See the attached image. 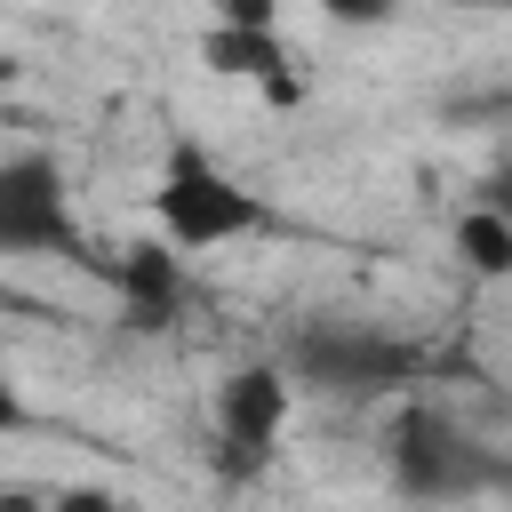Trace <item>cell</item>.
Wrapping results in <instances>:
<instances>
[{"mask_svg":"<svg viewBox=\"0 0 512 512\" xmlns=\"http://www.w3.org/2000/svg\"><path fill=\"white\" fill-rule=\"evenodd\" d=\"M152 232H160V248H176V256H216V248H240V240H272L280 232V216H272V200L248 184V176H232L208 144H168V160H160V176H152Z\"/></svg>","mask_w":512,"mask_h":512,"instance_id":"cell-1","label":"cell"},{"mask_svg":"<svg viewBox=\"0 0 512 512\" xmlns=\"http://www.w3.org/2000/svg\"><path fill=\"white\" fill-rule=\"evenodd\" d=\"M0 256H56L88 264V232L64 200V168L48 152H8L0 160Z\"/></svg>","mask_w":512,"mask_h":512,"instance_id":"cell-2","label":"cell"},{"mask_svg":"<svg viewBox=\"0 0 512 512\" xmlns=\"http://www.w3.org/2000/svg\"><path fill=\"white\" fill-rule=\"evenodd\" d=\"M288 416H296V384L288 368L272 360H248L216 384L208 400V424H216V448H224V472H264L288 440Z\"/></svg>","mask_w":512,"mask_h":512,"instance_id":"cell-3","label":"cell"},{"mask_svg":"<svg viewBox=\"0 0 512 512\" xmlns=\"http://www.w3.org/2000/svg\"><path fill=\"white\" fill-rule=\"evenodd\" d=\"M392 480H400L408 496H472V488L496 480V456H488L464 424L416 408V416H400V432H392Z\"/></svg>","mask_w":512,"mask_h":512,"instance_id":"cell-4","label":"cell"},{"mask_svg":"<svg viewBox=\"0 0 512 512\" xmlns=\"http://www.w3.org/2000/svg\"><path fill=\"white\" fill-rule=\"evenodd\" d=\"M200 64L208 72H224V80H256V88H272V96H288V40H280V16L264 8V0H232V8H216L208 24H200Z\"/></svg>","mask_w":512,"mask_h":512,"instance_id":"cell-5","label":"cell"},{"mask_svg":"<svg viewBox=\"0 0 512 512\" xmlns=\"http://www.w3.org/2000/svg\"><path fill=\"white\" fill-rule=\"evenodd\" d=\"M304 368L328 392H368V384H392L408 368V352L376 328H320V336H304Z\"/></svg>","mask_w":512,"mask_h":512,"instance_id":"cell-6","label":"cell"},{"mask_svg":"<svg viewBox=\"0 0 512 512\" xmlns=\"http://www.w3.org/2000/svg\"><path fill=\"white\" fill-rule=\"evenodd\" d=\"M112 288H120V304H128L136 328H168L176 304H184V256L160 248V240H144V248H128V264H112Z\"/></svg>","mask_w":512,"mask_h":512,"instance_id":"cell-7","label":"cell"},{"mask_svg":"<svg viewBox=\"0 0 512 512\" xmlns=\"http://www.w3.org/2000/svg\"><path fill=\"white\" fill-rule=\"evenodd\" d=\"M448 240H456V264H464L472 280H512V224H504L496 208H480V200H472V208L456 216V232H448Z\"/></svg>","mask_w":512,"mask_h":512,"instance_id":"cell-8","label":"cell"},{"mask_svg":"<svg viewBox=\"0 0 512 512\" xmlns=\"http://www.w3.org/2000/svg\"><path fill=\"white\" fill-rule=\"evenodd\" d=\"M480 208H496V216L512 224V160H504V168H496V176L480 184Z\"/></svg>","mask_w":512,"mask_h":512,"instance_id":"cell-9","label":"cell"},{"mask_svg":"<svg viewBox=\"0 0 512 512\" xmlns=\"http://www.w3.org/2000/svg\"><path fill=\"white\" fill-rule=\"evenodd\" d=\"M56 512H112L104 496H88V488H72V496H56Z\"/></svg>","mask_w":512,"mask_h":512,"instance_id":"cell-10","label":"cell"}]
</instances>
